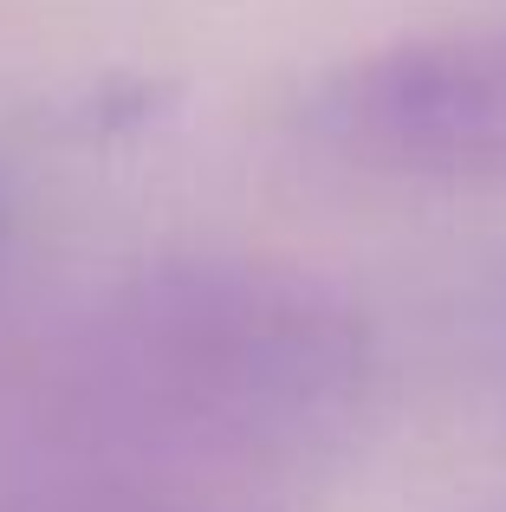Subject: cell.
Instances as JSON below:
<instances>
[{
    "mask_svg": "<svg viewBox=\"0 0 506 512\" xmlns=\"http://www.w3.org/2000/svg\"><path fill=\"white\" fill-rule=\"evenodd\" d=\"M370 402V325L279 260H163L0 383V512H305Z\"/></svg>",
    "mask_w": 506,
    "mask_h": 512,
    "instance_id": "6da1fadb",
    "label": "cell"
},
{
    "mask_svg": "<svg viewBox=\"0 0 506 512\" xmlns=\"http://www.w3.org/2000/svg\"><path fill=\"white\" fill-rule=\"evenodd\" d=\"M318 150L416 182H506V20L442 26L331 65L299 98Z\"/></svg>",
    "mask_w": 506,
    "mask_h": 512,
    "instance_id": "7a4b0ae2",
    "label": "cell"
}]
</instances>
